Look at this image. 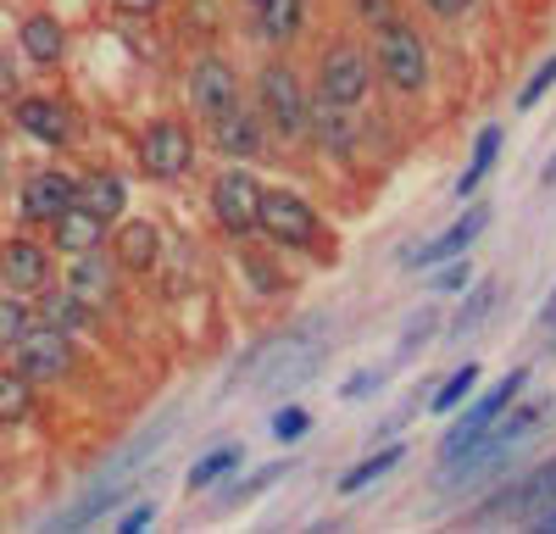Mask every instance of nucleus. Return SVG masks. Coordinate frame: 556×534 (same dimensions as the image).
I'll return each mask as SVG.
<instances>
[{
    "label": "nucleus",
    "mask_w": 556,
    "mask_h": 534,
    "mask_svg": "<svg viewBox=\"0 0 556 534\" xmlns=\"http://www.w3.org/2000/svg\"><path fill=\"white\" fill-rule=\"evenodd\" d=\"M551 84H556V56H545V62H540V67H534V78H529V84H523V96H518V106H523V112H529V106H534V101H540V96H545V89H551Z\"/></svg>",
    "instance_id": "obj_34"
},
{
    "label": "nucleus",
    "mask_w": 556,
    "mask_h": 534,
    "mask_svg": "<svg viewBox=\"0 0 556 534\" xmlns=\"http://www.w3.org/2000/svg\"><path fill=\"white\" fill-rule=\"evenodd\" d=\"M356 17L367 28H384V23H395V7H390V0H356Z\"/></svg>",
    "instance_id": "obj_36"
},
{
    "label": "nucleus",
    "mask_w": 556,
    "mask_h": 534,
    "mask_svg": "<svg viewBox=\"0 0 556 534\" xmlns=\"http://www.w3.org/2000/svg\"><path fill=\"white\" fill-rule=\"evenodd\" d=\"M545 185H556V156H551V167H545Z\"/></svg>",
    "instance_id": "obj_43"
},
{
    "label": "nucleus",
    "mask_w": 556,
    "mask_h": 534,
    "mask_svg": "<svg viewBox=\"0 0 556 534\" xmlns=\"http://www.w3.org/2000/svg\"><path fill=\"white\" fill-rule=\"evenodd\" d=\"M490 229V206H468L462 212V223H451V229H440L429 245H417V251H406V267H434V262H451V256H462L479 234Z\"/></svg>",
    "instance_id": "obj_11"
},
{
    "label": "nucleus",
    "mask_w": 556,
    "mask_h": 534,
    "mask_svg": "<svg viewBox=\"0 0 556 534\" xmlns=\"http://www.w3.org/2000/svg\"><path fill=\"white\" fill-rule=\"evenodd\" d=\"M495 156H501V128H484V134H479V145H473V162H468V173L456 178V195H473V190L484 185V178H490Z\"/></svg>",
    "instance_id": "obj_25"
},
{
    "label": "nucleus",
    "mask_w": 556,
    "mask_h": 534,
    "mask_svg": "<svg viewBox=\"0 0 556 534\" xmlns=\"http://www.w3.org/2000/svg\"><path fill=\"white\" fill-rule=\"evenodd\" d=\"M17 39H23L28 62H39V67H56V62H62V51H67V28H62L51 12H34V17H23Z\"/></svg>",
    "instance_id": "obj_18"
},
{
    "label": "nucleus",
    "mask_w": 556,
    "mask_h": 534,
    "mask_svg": "<svg viewBox=\"0 0 556 534\" xmlns=\"http://www.w3.org/2000/svg\"><path fill=\"white\" fill-rule=\"evenodd\" d=\"M301 17H306V0H256V28L267 44H290L301 34Z\"/></svg>",
    "instance_id": "obj_20"
},
{
    "label": "nucleus",
    "mask_w": 556,
    "mask_h": 534,
    "mask_svg": "<svg viewBox=\"0 0 556 534\" xmlns=\"http://www.w3.org/2000/svg\"><path fill=\"white\" fill-rule=\"evenodd\" d=\"M523 384H529V368H513V373H506L484 400H473V407L451 423V434L440 440V462H456L462 452H468V445H473V440H479V434H484V429H490V423H495V418L518 400V390H523Z\"/></svg>",
    "instance_id": "obj_6"
},
{
    "label": "nucleus",
    "mask_w": 556,
    "mask_h": 534,
    "mask_svg": "<svg viewBox=\"0 0 556 534\" xmlns=\"http://www.w3.org/2000/svg\"><path fill=\"white\" fill-rule=\"evenodd\" d=\"M374 67L384 73L390 89H401V96L429 89V44H424V34H417L412 23H401V17L374 28Z\"/></svg>",
    "instance_id": "obj_1"
},
{
    "label": "nucleus",
    "mask_w": 556,
    "mask_h": 534,
    "mask_svg": "<svg viewBox=\"0 0 556 534\" xmlns=\"http://www.w3.org/2000/svg\"><path fill=\"white\" fill-rule=\"evenodd\" d=\"M256 101H262V123L278 134V140H301V134H306L312 106H306V89H301L295 67L267 62V67L256 73Z\"/></svg>",
    "instance_id": "obj_2"
},
{
    "label": "nucleus",
    "mask_w": 556,
    "mask_h": 534,
    "mask_svg": "<svg viewBox=\"0 0 556 534\" xmlns=\"http://www.w3.org/2000/svg\"><path fill=\"white\" fill-rule=\"evenodd\" d=\"M112 262L123 267V274H151V267L162 262V229L151 217H128L117 240H112Z\"/></svg>",
    "instance_id": "obj_13"
},
{
    "label": "nucleus",
    "mask_w": 556,
    "mask_h": 534,
    "mask_svg": "<svg viewBox=\"0 0 556 534\" xmlns=\"http://www.w3.org/2000/svg\"><path fill=\"white\" fill-rule=\"evenodd\" d=\"M67 290H73L89 312L106 306V301L117 295V262H101V245H96V251H78L73 274H67Z\"/></svg>",
    "instance_id": "obj_15"
},
{
    "label": "nucleus",
    "mask_w": 556,
    "mask_h": 534,
    "mask_svg": "<svg viewBox=\"0 0 556 534\" xmlns=\"http://www.w3.org/2000/svg\"><path fill=\"white\" fill-rule=\"evenodd\" d=\"M28 329H34L28 306L17 301V290H7V295H0V345H17Z\"/></svg>",
    "instance_id": "obj_29"
},
{
    "label": "nucleus",
    "mask_w": 556,
    "mask_h": 534,
    "mask_svg": "<svg viewBox=\"0 0 556 534\" xmlns=\"http://www.w3.org/2000/svg\"><path fill=\"white\" fill-rule=\"evenodd\" d=\"M212 140H217V151H228V156H256L267 140H262V128H256V117L251 112H223L217 117V128H212Z\"/></svg>",
    "instance_id": "obj_19"
},
{
    "label": "nucleus",
    "mask_w": 556,
    "mask_h": 534,
    "mask_svg": "<svg viewBox=\"0 0 556 534\" xmlns=\"http://www.w3.org/2000/svg\"><path fill=\"white\" fill-rule=\"evenodd\" d=\"M306 429H312L306 407H278V412H273V434H278V440H301Z\"/></svg>",
    "instance_id": "obj_33"
},
{
    "label": "nucleus",
    "mask_w": 556,
    "mask_h": 534,
    "mask_svg": "<svg viewBox=\"0 0 556 534\" xmlns=\"http://www.w3.org/2000/svg\"><path fill=\"white\" fill-rule=\"evenodd\" d=\"M384 379H390V368H367V373H351V379L340 384V395H345V400H367L374 390H384Z\"/></svg>",
    "instance_id": "obj_32"
},
{
    "label": "nucleus",
    "mask_w": 556,
    "mask_h": 534,
    "mask_svg": "<svg viewBox=\"0 0 556 534\" xmlns=\"http://www.w3.org/2000/svg\"><path fill=\"white\" fill-rule=\"evenodd\" d=\"M424 12H434L440 23H456V17H468L473 12V0H417Z\"/></svg>",
    "instance_id": "obj_37"
},
{
    "label": "nucleus",
    "mask_w": 556,
    "mask_h": 534,
    "mask_svg": "<svg viewBox=\"0 0 556 534\" xmlns=\"http://www.w3.org/2000/svg\"><path fill=\"white\" fill-rule=\"evenodd\" d=\"M106 229H112V217H101V212H89L84 201H73V206L51 223V240H56V251L78 256V251H96V245L106 240Z\"/></svg>",
    "instance_id": "obj_16"
},
{
    "label": "nucleus",
    "mask_w": 556,
    "mask_h": 534,
    "mask_svg": "<svg viewBox=\"0 0 556 534\" xmlns=\"http://www.w3.org/2000/svg\"><path fill=\"white\" fill-rule=\"evenodd\" d=\"M285 473H290L285 462H267V468H256V473H251V479H245L240 490H223V496H217V507H240V501H251V496H262V490H267V484H278V479H285Z\"/></svg>",
    "instance_id": "obj_30"
},
{
    "label": "nucleus",
    "mask_w": 556,
    "mask_h": 534,
    "mask_svg": "<svg viewBox=\"0 0 556 534\" xmlns=\"http://www.w3.org/2000/svg\"><path fill=\"white\" fill-rule=\"evenodd\" d=\"M434 323H440V318H434V306H424V312H417V318L406 323V334H401V356H412V351H424V340L434 334Z\"/></svg>",
    "instance_id": "obj_31"
},
{
    "label": "nucleus",
    "mask_w": 556,
    "mask_h": 534,
    "mask_svg": "<svg viewBox=\"0 0 556 534\" xmlns=\"http://www.w3.org/2000/svg\"><path fill=\"white\" fill-rule=\"evenodd\" d=\"M262 234L285 251L317 245V212L295 190H262Z\"/></svg>",
    "instance_id": "obj_7"
},
{
    "label": "nucleus",
    "mask_w": 556,
    "mask_h": 534,
    "mask_svg": "<svg viewBox=\"0 0 556 534\" xmlns=\"http://www.w3.org/2000/svg\"><path fill=\"white\" fill-rule=\"evenodd\" d=\"M0 284L28 295V290H45L51 284V251L34 245V240H7L0 245Z\"/></svg>",
    "instance_id": "obj_12"
},
{
    "label": "nucleus",
    "mask_w": 556,
    "mask_h": 534,
    "mask_svg": "<svg viewBox=\"0 0 556 534\" xmlns=\"http://www.w3.org/2000/svg\"><path fill=\"white\" fill-rule=\"evenodd\" d=\"M367 89H374V62H367L362 44L340 39L334 51L317 62V101H329V106L351 112V106L367 101Z\"/></svg>",
    "instance_id": "obj_3"
},
{
    "label": "nucleus",
    "mask_w": 556,
    "mask_h": 534,
    "mask_svg": "<svg viewBox=\"0 0 556 534\" xmlns=\"http://www.w3.org/2000/svg\"><path fill=\"white\" fill-rule=\"evenodd\" d=\"M235 468H240V445H217V452H206V457L190 468V490H206V484L228 479Z\"/></svg>",
    "instance_id": "obj_26"
},
{
    "label": "nucleus",
    "mask_w": 556,
    "mask_h": 534,
    "mask_svg": "<svg viewBox=\"0 0 556 534\" xmlns=\"http://www.w3.org/2000/svg\"><path fill=\"white\" fill-rule=\"evenodd\" d=\"M401 457H406L401 445H384L379 457H362V462H356V468H351V473L340 479V496H356V490H367V484H374V479L395 473V468H401Z\"/></svg>",
    "instance_id": "obj_24"
},
{
    "label": "nucleus",
    "mask_w": 556,
    "mask_h": 534,
    "mask_svg": "<svg viewBox=\"0 0 556 534\" xmlns=\"http://www.w3.org/2000/svg\"><path fill=\"white\" fill-rule=\"evenodd\" d=\"M17 128L34 134L39 145H67V140H73V117H67V106L51 101V96H28V101H17Z\"/></svg>",
    "instance_id": "obj_17"
},
{
    "label": "nucleus",
    "mask_w": 556,
    "mask_h": 534,
    "mask_svg": "<svg viewBox=\"0 0 556 534\" xmlns=\"http://www.w3.org/2000/svg\"><path fill=\"white\" fill-rule=\"evenodd\" d=\"M212 217H217V229L228 240H245V234L262 229V190H256V178L245 167L217 173V185H212Z\"/></svg>",
    "instance_id": "obj_5"
},
{
    "label": "nucleus",
    "mask_w": 556,
    "mask_h": 534,
    "mask_svg": "<svg viewBox=\"0 0 556 534\" xmlns=\"http://www.w3.org/2000/svg\"><path fill=\"white\" fill-rule=\"evenodd\" d=\"M28 407H34V379L17 373V368H0V429L23 423Z\"/></svg>",
    "instance_id": "obj_22"
},
{
    "label": "nucleus",
    "mask_w": 556,
    "mask_h": 534,
    "mask_svg": "<svg viewBox=\"0 0 556 534\" xmlns=\"http://www.w3.org/2000/svg\"><path fill=\"white\" fill-rule=\"evenodd\" d=\"M139 167H146L151 178H162V185L190 178V167H195V134L184 123H173V117L151 123L146 134H139Z\"/></svg>",
    "instance_id": "obj_4"
},
{
    "label": "nucleus",
    "mask_w": 556,
    "mask_h": 534,
    "mask_svg": "<svg viewBox=\"0 0 556 534\" xmlns=\"http://www.w3.org/2000/svg\"><path fill=\"white\" fill-rule=\"evenodd\" d=\"M151 518H156V501H139V507H128V512L117 518V534H146Z\"/></svg>",
    "instance_id": "obj_35"
},
{
    "label": "nucleus",
    "mask_w": 556,
    "mask_h": 534,
    "mask_svg": "<svg viewBox=\"0 0 556 534\" xmlns=\"http://www.w3.org/2000/svg\"><path fill=\"white\" fill-rule=\"evenodd\" d=\"M556 507V457L545 468H534L523 484H513L506 496H495L484 507V518H523V523H540L545 512Z\"/></svg>",
    "instance_id": "obj_10"
},
{
    "label": "nucleus",
    "mask_w": 556,
    "mask_h": 534,
    "mask_svg": "<svg viewBox=\"0 0 556 534\" xmlns=\"http://www.w3.org/2000/svg\"><path fill=\"white\" fill-rule=\"evenodd\" d=\"M479 384V368H456L445 384H440V395L429 400V412H456V407H468V390Z\"/></svg>",
    "instance_id": "obj_27"
},
{
    "label": "nucleus",
    "mask_w": 556,
    "mask_h": 534,
    "mask_svg": "<svg viewBox=\"0 0 556 534\" xmlns=\"http://www.w3.org/2000/svg\"><path fill=\"white\" fill-rule=\"evenodd\" d=\"M190 101L201 117H223V112H235L240 106V73L235 62H223V56H201L190 62Z\"/></svg>",
    "instance_id": "obj_9"
},
{
    "label": "nucleus",
    "mask_w": 556,
    "mask_h": 534,
    "mask_svg": "<svg viewBox=\"0 0 556 534\" xmlns=\"http://www.w3.org/2000/svg\"><path fill=\"white\" fill-rule=\"evenodd\" d=\"M12 84H17V73H12V62H7V56H0V101L12 96Z\"/></svg>",
    "instance_id": "obj_41"
},
{
    "label": "nucleus",
    "mask_w": 556,
    "mask_h": 534,
    "mask_svg": "<svg viewBox=\"0 0 556 534\" xmlns=\"http://www.w3.org/2000/svg\"><path fill=\"white\" fill-rule=\"evenodd\" d=\"M468 274H473V267L456 256V267H440V274H434V290H440V295H451V290H462V284H468Z\"/></svg>",
    "instance_id": "obj_38"
},
{
    "label": "nucleus",
    "mask_w": 556,
    "mask_h": 534,
    "mask_svg": "<svg viewBox=\"0 0 556 534\" xmlns=\"http://www.w3.org/2000/svg\"><path fill=\"white\" fill-rule=\"evenodd\" d=\"M78 201H84L89 212H101V217H123L128 190H123V178H117V173H89L84 185H78Z\"/></svg>",
    "instance_id": "obj_21"
},
{
    "label": "nucleus",
    "mask_w": 556,
    "mask_h": 534,
    "mask_svg": "<svg viewBox=\"0 0 556 534\" xmlns=\"http://www.w3.org/2000/svg\"><path fill=\"white\" fill-rule=\"evenodd\" d=\"M245 7H256V0H245Z\"/></svg>",
    "instance_id": "obj_45"
},
{
    "label": "nucleus",
    "mask_w": 556,
    "mask_h": 534,
    "mask_svg": "<svg viewBox=\"0 0 556 534\" xmlns=\"http://www.w3.org/2000/svg\"><path fill=\"white\" fill-rule=\"evenodd\" d=\"M78 201V185L67 173H34L28 185H23V217L28 223H45V229H51V223L67 212Z\"/></svg>",
    "instance_id": "obj_14"
},
{
    "label": "nucleus",
    "mask_w": 556,
    "mask_h": 534,
    "mask_svg": "<svg viewBox=\"0 0 556 534\" xmlns=\"http://www.w3.org/2000/svg\"><path fill=\"white\" fill-rule=\"evenodd\" d=\"M12 351H17V373H28L34 384H39V379H67V373H73V334L56 329V323L28 329Z\"/></svg>",
    "instance_id": "obj_8"
},
{
    "label": "nucleus",
    "mask_w": 556,
    "mask_h": 534,
    "mask_svg": "<svg viewBox=\"0 0 556 534\" xmlns=\"http://www.w3.org/2000/svg\"><path fill=\"white\" fill-rule=\"evenodd\" d=\"M112 7H117L123 17H156V12L167 7V0H112Z\"/></svg>",
    "instance_id": "obj_40"
},
{
    "label": "nucleus",
    "mask_w": 556,
    "mask_h": 534,
    "mask_svg": "<svg viewBox=\"0 0 556 534\" xmlns=\"http://www.w3.org/2000/svg\"><path fill=\"white\" fill-rule=\"evenodd\" d=\"M45 323H56V329H78V323H89V306L73 295V290H62V295H45Z\"/></svg>",
    "instance_id": "obj_28"
},
{
    "label": "nucleus",
    "mask_w": 556,
    "mask_h": 534,
    "mask_svg": "<svg viewBox=\"0 0 556 534\" xmlns=\"http://www.w3.org/2000/svg\"><path fill=\"white\" fill-rule=\"evenodd\" d=\"M540 529H551V534H556V507H551V512L540 518Z\"/></svg>",
    "instance_id": "obj_42"
},
{
    "label": "nucleus",
    "mask_w": 556,
    "mask_h": 534,
    "mask_svg": "<svg viewBox=\"0 0 556 534\" xmlns=\"http://www.w3.org/2000/svg\"><path fill=\"white\" fill-rule=\"evenodd\" d=\"M0 167H7V156H0Z\"/></svg>",
    "instance_id": "obj_44"
},
{
    "label": "nucleus",
    "mask_w": 556,
    "mask_h": 534,
    "mask_svg": "<svg viewBox=\"0 0 556 534\" xmlns=\"http://www.w3.org/2000/svg\"><path fill=\"white\" fill-rule=\"evenodd\" d=\"M245 274H251L262 290H285V274H273V267H267V256H245Z\"/></svg>",
    "instance_id": "obj_39"
},
{
    "label": "nucleus",
    "mask_w": 556,
    "mask_h": 534,
    "mask_svg": "<svg viewBox=\"0 0 556 534\" xmlns=\"http://www.w3.org/2000/svg\"><path fill=\"white\" fill-rule=\"evenodd\" d=\"M490 312H495V284L484 279V284H473V290H468V301H462V312L451 318V340H462V334L484 329V323H490Z\"/></svg>",
    "instance_id": "obj_23"
}]
</instances>
